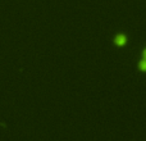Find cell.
<instances>
[{"mask_svg":"<svg viewBox=\"0 0 146 141\" xmlns=\"http://www.w3.org/2000/svg\"><path fill=\"white\" fill-rule=\"evenodd\" d=\"M126 43H127V36L124 35V33H119V35H117V37H115V44L117 45L123 46Z\"/></svg>","mask_w":146,"mask_h":141,"instance_id":"obj_1","label":"cell"}]
</instances>
